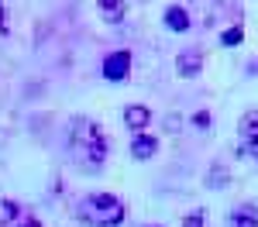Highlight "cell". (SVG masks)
Masks as SVG:
<instances>
[{"label": "cell", "instance_id": "obj_1", "mask_svg": "<svg viewBox=\"0 0 258 227\" xmlns=\"http://www.w3.org/2000/svg\"><path fill=\"white\" fill-rule=\"evenodd\" d=\"M127 217V206L114 193H90L80 203V220L90 227H117Z\"/></svg>", "mask_w": 258, "mask_h": 227}, {"label": "cell", "instance_id": "obj_2", "mask_svg": "<svg viewBox=\"0 0 258 227\" xmlns=\"http://www.w3.org/2000/svg\"><path fill=\"white\" fill-rule=\"evenodd\" d=\"M69 144H76V148H83L86 152V159L90 162H103L107 159V134H103V127H100L97 121H90V117H76L73 121V127H69Z\"/></svg>", "mask_w": 258, "mask_h": 227}, {"label": "cell", "instance_id": "obj_3", "mask_svg": "<svg viewBox=\"0 0 258 227\" xmlns=\"http://www.w3.org/2000/svg\"><path fill=\"white\" fill-rule=\"evenodd\" d=\"M238 155L258 159V110H248L238 121Z\"/></svg>", "mask_w": 258, "mask_h": 227}, {"label": "cell", "instance_id": "obj_4", "mask_svg": "<svg viewBox=\"0 0 258 227\" xmlns=\"http://www.w3.org/2000/svg\"><path fill=\"white\" fill-rule=\"evenodd\" d=\"M127 72H131V52H127V48L110 52V55L103 59V80L107 83H124Z\"/></svg>", "mask_w": 258, "mask_h": 227}, {"label": "cell", "instance_id": "obj_5", "mask_svg": "<svg viewBox=\"0 0 258 227\" xmlns=\"http://www.w3.org/2000/svg\"><path fill=\"white\" fill-rule=\"evenodd\" d=\"M200 69H203V52L200 48H186V52L176 55V72L182 80H197Z\"/></svg>", "mask_w": 258, "mask_h": 227}, {"label": "cell", "instance_id": "obj_6", "mask_svg": "<svg viewBox=\"0 0 258 227\" xmlns=\"http://www.w3.org/2000/svg\"><path fill=\"white\" fill-rule=\"evenodd\" d=\"M148 121H152V107H145V103H127L124 107V124L131 131H145Z\"/></svg>", "mask_w": 258, "mask_h": 227}, {"label": "cell", "instance_id": "obj_7", "mask_svg": "<svg viewBox=\"0 0 258 227\" xmlns=\"http://www.w3.org/2000/svg\"><path fill=\"white\" fill-rule=\"evenodd\" d=\"M227 227H258V206L244 203L227 213Z\"/></svg>", "mask_w": 258, "mask_h": 227}, {"label": "cell", "instance_id": "obj_8", "mask_svg": "<svg viewBox=\"0 0 258 227\" xmlns=\"http://www.w3.org/2000/svg\"><path fill=\"white\" fill-rule=\"evenodd\" d=\"M97 7L107 24H120L127 18V0H97Z\"/></svg>", "mask_w": 258, "mask_h": 227}, {"label": "cell", "instance_id": "obj_9", "mask_svg": "<svg viewBox=\"0 0 258 227\" xmlns=\"http://www.w3.org/2000/svg\"><path fill=\"white\" fill-rule=\"evenodd\" d=\"M155 152H159V141H155V134H135V141H131V155L145 162V159H155Z\"/></svg>", "mask_w": 258, "mask_h": 227}, {"label": "cell", "instance_id": "obj_10", "mask_svg": "<svg viewBox=\"0 0 258 227\" xmlns=\"http://www.w3.org/2000/svg\"><path fill=\"white\" fill-rule=\"evenodd\" d=\"M165 24H169V31H189V11L179 7V4H172V7L165 11Z\"/></svg>", "mask_w": 258, "mask_h": 227}, {"label": "cell", "instance_id": "obj_11", "mask_svg": "<svg viewBox=\"0 0 258 227\" xmlns=\"http://www.w3.org/2000/svg\"><path fill=\"white\" fill-rule=\"evenodd\" d=\"M220 41H224V45H241V41H244V28H227V31H224V35H220Z\"/></svg>", "mask_w": 258, "mask_h": 227}, {"label": "cell", "instance_id": "obj_12", "mask_svg": "<svg viewBox=\"0 0 258 227\" xmlns=\"http://www.w3.org/2000/svg\"><path fill=\"white\" fill-rule=\"evenodd\" d=\"M203 217H207L203 210H193L189 217H182V227H207V220H203Z\"/></svg>", "mask_w": 258, "mask_h": 227}, {"label": "cell", "instance_id": "obj_13", "mask_svg": "<svg viewBox=\"0 0 258 227\" xmlns=\"http://www.w3.org/2000/svg\"><path fill=\"white\" fill-rule=\"evenodd\" d=\"M224 183H227V172H224V169H217L214 176H207V186H217V189H220Z\"/></svg>", "mask_w": 258, "mask_h": 227}, {"label": "cell", "instance_id": "obj_14", "mask_svg": "<svg viewBox=\"0 0 258 227\" xmlns=\"http://www.w3.org/2000/svg\"><path fill=\"white\" fill-rule=\"evenodd\" d=\"M11 24H7V11H4V0H0V35H7Z\"/></svg>", "mask_w": 258, "mask_h": 227}, {"label": "cell", "instance_id": "obj_15", "mask_svg": "<svg viewBox=\"0 0 258 227\" xmlns=\"http://www.w3.org/2000/svg\"><path fill=\"white\" fill-rule=\"evenodd\" d=\"M28 227H41V224H38V217H28Z\"/></svg>", "mask_w": 258, "mask_h": 227}]
</instances>
